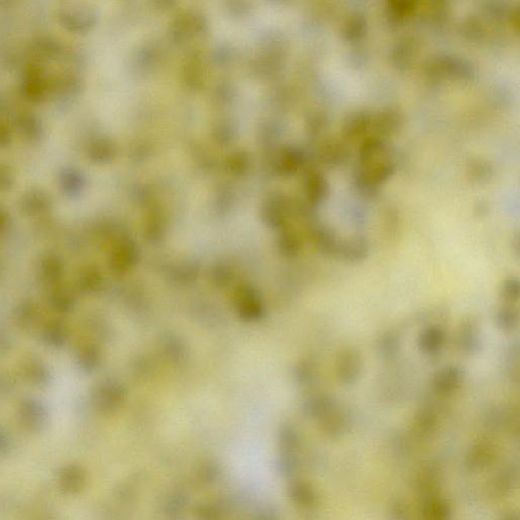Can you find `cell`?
Returning <instances> with one entry per match:
<instances>
[{
  "mask_svg": "<svg viewBox=\"0 0 520 520\" xmlns=\"http://www.w3.org/2000/svg\"><path fill=\"white\" fill-rule=\"evenodd\" d=\"M364 362L360 351L355 348H345L339 351L336 360V374L339 383L355 386L363 374Z\"/></svg>",
  "mask_w": 520,
  "mask_h": 520,
  "instance_id": "obj_1",
  "label": "cell"
},
{
  "mask_svg": "<svg viewBox=\"0 0 520 520\" xmlns=\"http://www.w3.org/2000/svg\"><path fill=\"white\" fill-rule=\"evenodd\" d=\"M455 344L457 350L462 355L467 357L478 355L484 345L481 325L478 320L469 317L462 322L458 327Z\"/></svg>",
  "mask_w": 520,
  "mask_h": 520,
  "instance_id": "obj_2",
  "label": "cell"
},
{
  "mask_svg": "<svg viewBox=\"0 0 520 520\" xmlns=\"http://www.w3.org/2000/svg\"><path fill=\"white\" fill-rule=\"evenodd\" d=\"M56 484L61 493L68 496L78 495L87 484V474L80 465H63L57 472Z\"/></svg>",
  "mask_w": 520,
  "mask_h": 520,
  "instance_id": "obj_3",
  "label": "cell"
},
{
  "mask_svg": "<svg viewBox=\"0 0 520 520\" xmlns=\"http://www.w3.org/2000/svg\"><path fill=\"white\" fill-rule=\"evenodd\" d=\"M465 373L457 366H446L435 373L432 379V387L439 396H450L462 387Z\"/></svg>",
  "mask_w": 520,
  "mask_h": 520,
  "instance_id": "obj_4",
  "label": "cell"
},
{
  "mask_svg": "<svg viewBox=\"0 0 520 520\" xmlns=\"http://www.w3.org/2000/svg\"><path fill=\"white\" fill-rule=\"evenodd\" d=\"M446 343V332L441 325L432 324L425 327L418 338V348L425 356L438 355Z\"/></svg>",
  "mask_w": 520,
  "mask_h": 520,
  "instance_id": "obj_5",
  "label": "cell"
},
{
  "mask_svg": "<svg viewBox=\"0 0 520 520\" xmlns=\"http://www.w3.org/2000/svg\"><path fill=\"white\" fill-rule=\"evenodd\" d=\"M369 253V242L367 241V239L358 237V238L339 242L336 256H339L341 260L348 263H360L368 258Z\"/></svg>",
  "mask_w": 520,
  "mask_h": 520,
  "instance_id": "obj_6",
  "label": "cell"
},
{
  "mask_svg": "<svg viewBox=\"0 0 520 520\" xmlns=\"http://www.w3.org/2000/svg\"><path fill=\"white\" fill-rule=\"evenodd\" d=\"M496 327L504 334H512L519 329V313L512 305L503 306L495 313Z\"/></svg>",
  "mask_w": 520,
  "mask_h": 520,
  "instance_id": "obj_7",
  "label": "cell"
},
{
  "mask_svg": "<svg viewBox=\"0 0 520 520\" xmlns=\"http://www.w3.org/2000/svg\"><path fill=\"white\" fill-rule=\"evenodd\" d=\"M317 244L320 253L327 256H336L338 253L339 240L331 229L320 228L315 234Z\"/></svg>",
  "mask_w": 520,
  "mask_h": 520,
  "instance_id": "obj_8",
  "label": "cell"
},
{
  "mask_svg": "<svg viewBox=\"0 0 520 520\" xmlns=\"http://www.w3.org/2000/svg\"><path fill=\"white\" fill-rule=\"evenodd\" d=\"M520 295V282L519 277H506L500 287V297L508 305L519 302Z\"/></svg>",
  "mask_w": 520,
  "mask_h": 520,
  "instance_id": "obj_9",
  "label": "cell"
},
{
  "mask_svg": "<svg viewBox=\"0 0 520 520\" xmlns=\"http://www.w3.org/2000/svg\"><path fill=\"white\" fill-rule=\"evenodd\" d=\"M378 350L384 358L393 357L400 350V341L391 332H387L379 339Z\"/></svg>",
  "mask_w": 520,
  "mask_h": 520,
  "instance_id": "obj_10",
  "label": "cell"
},
{
  "mask_svg": "<svg viewBox=\"0 0 520 520\" xmlns=\"http://www.w3.org/2000/svg\"><path fill=\"white\" fill-rule=\"evenodd\" d=\"M432 507L426 508V519L427 520H448L450 519V510L446 507L444 503L435 502L432 503Z\"/></svg>",
  "mask_w": 520,
  "mask_h": 520,
  "instance_id": "obj_11",
  "label": "cell"
},
{
  "mask_svg": "<svg viewBox=\"0 0 520 520\" xmlns=\"http://www.w3.org/2000/svg\"><path fill=\"white\" fill-rule=\"evenodd\" d=\"M437 418L436 415L434 414L432 410H424L420 414L418 423H419L420 427L424 429L425 431H429V430H433L434 427L436 426Z\"/></svg>",
  "mask_w": 520,
  "mask_h": 520,
  "instance_id": "obj_12",
  "label": "cell"
}]
</instances>
